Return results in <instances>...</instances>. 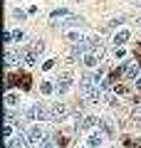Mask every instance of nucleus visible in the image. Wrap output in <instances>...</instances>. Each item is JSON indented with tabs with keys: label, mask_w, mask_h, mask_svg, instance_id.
<instances>
[{
	"label": "nucleus",
	"mask_w": 141,
	"mask_h": 148,
	"mask_svg": "<svg viewBox=\"0 0 141 148\" xmlns=\"http://www.w3.org/2000/svg\"><path fill=\"white\" fill-rule=\"evenodd\" d=\"M129 37H131V32H129V30L116 32V35H114V45H116V47H121V45H126V42H129Z\"/></svg>",
	"instance_id": "6"
},
{
	"label": "nucleus",
	"mask_w": 141,
	"mask_h": 148,
	"mask_svg": "<svg viewBox=\"0 0 141 148\" xmlns=\"http://www.w3.org/2000/svg\"><path fill=\"white\" fill-rule=\"evenodd\" d=\"M114 54H116V57H124L126 52H124V47H116V49H114Z\"/></svg>",
	"instance_id": "25"
},
{
	"label": "nucleus",
	"mask_w": 141,
	"mask_h": 148,
	"mask_svg": "<svg viewBox=\"0 0 141 148\" xmlns=\"http://www.w3.org/2000/svg\"><path fill=\"white\" fill-rule=\"evenodd\" d=\"M69 86H72V74H62L57 79V91L64 94V91H69Z\"/></svg>",
	"instance_id": "3"
},
{
	"label": "nucleus",
	"mask_w": 141,
	"mask_h": 148,
	"mask_svg": "<svg viewBox=\"0 0 141 148\" xmlns=\"http://www.w3.org/2000/svg\"><path fill=\"white\" fill-rule=\"evenodd\" d=\"M139 25H141V20H139Z\"/></svg>",
	"instance_id": "30"
},
{
	"label": "nucleus",
	"mask_w": 141,
	"mask_h": 148,
	"mask_svg": "<svg viewBox=\"0 0 141 148\" xmlns=\"http://www.w3.org/2000/svg\"><path fill=\"white\" fill-rule=\"evenodd\" d=\"M67 40H69V42H82V35H79V32H69Z\"/></svg>",
	"instance_id": "17"
},
{
	"label": "nucleus",
	"mask_w": 141,
	"mask_h": 148,
	"mask_svg": "<svg viewBox=\"0 0 141 148\" xmlns=\"http://www.w3.org/2000/svg\"><path fill=\"white\" fill-rule=\"evenodd\" d=\"M79 25H82V17H77V15H69L59 22V27H79Z\"/></svg>",
	"instance_id": "7"
},
{
	"label": "nucleus",
	"mask_w": 141,
	"mask_h": 148,
	"mask_svg": "<svg viewBox=\"0 0 141 148\" xmlns=\"http://www.w3.org/2000/svg\"><path fill=\"white\" fill-rule=\"evenodd\" d=\"M12 40H15V42H22V40H25V32H22V30H15V32H12Z\"/></svg>",
	"instance_id": "18"
},
{
	"label": "nucleus",
	"mask_w": 141,
	"mask_h": 148,
	"mask_svg": "<svg viewBox=\"0 0 141 148\" xmlns=\"http://www.w3.org/2000/svg\"><path fill=\"white\" fill-rule=\"evenodd\" d=\"M97 123H99V121H97L94 116H87L84 121H77V126H74V128H77V131H79V128H94Z\"/></svg>",
	"instance_id": "9"
},
{
	"label": "nucleus",
	"mask_w": 141,
	"mask_h": 148,
	"mask_svg": "<svg viewBox=\"0 0 141 148\" xmlns=\"http://www.w3.org/2000/svg\"><path fill=\"white\" fill-rule=\"evenodd\" d=\"M139 146H141V141H139Z\"/></svg>",
	"instance_id": "29"
},
{
	"label": "nucleus",
	"mask_w": 141,
	"mask_h": 148,
	"mask_svg": "<svg viewBox=\"0 0 141 148\" xmlns=\"http://www.w3.org/2000/svg\"><path fill=\"white\" fill-rule=\"evenodd\" d=\"M17 86H22V91H30V89H32L30 77H27V74H22V77H20V84H17Z\"/></svg>",
	"instance_id": "15"
},
{
	"label": "nucleus",
	"mask_w": 141,
	"mask_h": 148,
	"mask_svg": "<svg viewBox=\"0 0 141 148\" xmlns=\"http://www.w3.org/2000/svg\"><path fill=\"white\" fill-rule=\"evenodd\" d=\"M3 42H5V45L12 42V32H5V35H3Z\"/></svg>",
	"instance_id": "23"
},
{
	"label": "nucleus",
	"mask_w": 141,
	"mask_h": 148,
	"mask_svg": "<svg viewBox=\"0 0 141 148\" xmlns=\"http://www.w3.org/2000/svg\"><path fill=\"white\" fill-rule=\"evenodd\" d=\"M17 101H20V96H17V94H12V91H8V94H5V106H8V109L17 106Z\"/></svg>",
	"instance_id": "12"
},
{
	"label": "nucleus",
	"mask_w": 141,
	"mask_h": 148,
	"mask_svg": "<svg viewBox=\"0 0 141 148\" xmlns=\"http://www.w3.org/2000/svg\"><path fill=\"white\" fill-rule=\"evenodd\" d=\"M102 141H104V136H102V133H92V136L87 138V148H99Z\"/></svg>",
	"instance_id": "8"
},
{
	"label": "nucleus",
	"mask_w": 141,
	"mask_h": 148,
	"mask_svg": "<svg viewBox=\"0 0 141 148\" xmlns=\"http://www.w3.org/2000/svg\"><path fill=\"white\" fill-rule=\"evenodd\" d=\"M27 138H30V143H42L45 141V131H42L40 126H32L30 133H27Z\"/></svg>",
	"instance_id": "4"
},
{
	"label": "nucleus",
	"mask_w": 141,
	"mask_h": 148,
	"mask_svg": "<svg viewBox=\"0 0 141 148\" xmlns=\"http://www.w3.org/2000/svg\"><path fill=\"white\" fill-rule=\"evenodd\" d=\"M30 47H32V52H35L37 57H40V54L45 52V42H42V40H32V45H30Z\"/></svg>",
	"instance_id": "13"
},
{
	"label": "nucleus",
	"mask_w": 141,
	"mask_h": 148,
	"mask_svg": "<svg viewBox=\"0 0 141 148\" xmlns=\"http://www.w3.org/2000/svg\"><path fill=\"white\" fill-rule=\"evenodd\" d=\"M64 17H69V10H67V8H59V10H52V12H50V22H52V25H57V20L62 22Z\"/></svg>",
	"instance_id": "5"
},
{
	"label": "nucleus",
	"mask_w": 141,
	"mask_h": 148,
	"mask_svg": "<svg viewBox=\"0 0 141 148\" xmlns=\"http://www.w3.org/2000/svg\"><path fill=\"white\" fill-rule=\"evenodd\" d=\"M136 59H139V64H141V45L136 47Z\"/></svg>",
	"instance_id": "26"
},
{
	"label": "nucleus",
	"mask_w": 141,
	"mask_h": 148,
	"mask_svg": "<svg viewBox=\"0 0 141 148\" xmlns=\"http://www.w3.org/2000/svg\"><path fill=\"white\" fill-rule=\"evenodd\" d=\"M15 62H20V54L12 52V49H8V52H5V67H12Z\"/></svg>",
	"instance_id": "10"
},
{
	"label": "nucleus",
	"mask_w": 141,
	"mask_h": 148,
	"mask_svg": "<svg viewBox=\"0 0 141 148\" xmlns=\"http://www.w3.org/2000/svg\"><path fill=\"white\" fill-rule=\"evenodd\" d=\"M82 64H84V67H89V69H92V67H97V54L87 52V54L82 57Z\"/></svg>",
	"instance_id": "11"
},
{
	"label": "nucleus",
	"mask_w": 141,
	"mask_h": 148,
	"mask_svg": "<svg viewBox=\"0 0 141 148\" xmlns=\"http://www.w3.org/2000/svg\"><path fill=\"white\" fill-rule=\"evenodd\" d=\"M12 17H15V20H25L27 12H25V10H12Z\"/></svg>",
	"instance_id": "19"
},
{
	"label": "nucleus",
	"mask_w": 141,
	"mask_h": 148,
	"mask_svg": "<svg viewBox=\"0 0 141 148\" xmlns=\"http://www.w3.org/2000/svg\"><path fill=\"white\" fill-rule=\"evenodd\" d=\"M37 148H55V141H50V138H45L42 143H37Z\"/></svg>",
	"instance_id": "20"
},
{
	"label": "nucleus",
	"mask_w": 141,
	"mask_h": 148,
	"mask_svg": "<svg viewBox=\"0 0 141 148\" xmlns=\"http://www.w3.org/2000/svg\"><path fill=\"white\" fill-rule=\"evenodd\" d=\"M10 136H12V128H10V123H5V138L10 141Z\"/></svg>",
	"instance_id": "24"
},
{
	"label": "nucleus",
	"mask_w": 141,
	"mask_h": 148,
	"mask_svg": "<svg viewBox=\"0 0 141 148\" xmlns=\"http://www.w3.org/2000/svg\"><path fill=\"white\" fill-rule=\"evenodd\" d=\"M136 89H139V94H141V79H139V82H136Z\"/></svg>",
	"instance_id": "27"
},
{
	"label": "nucleus",
	"mask_w": 141,
	"mask_h": 148,
	"mask_svg": "<svg viewBox=\"0 0 141 148\" xmlns=\"http://www.w3.org/2000/svg\"><path fill=\"white\" fill-rule=\"evenodd\" d=\"M104 101H106L109 106H114V104H116V96H114V94H106V96H104Z\"/></svg>",
	"instance_id": "22"
},
{
	"label": "nucleus",
	"mask_w": 141,
	"mask_h": 148,
	"mask_svg": "<svg viewBox=\"0 0 141 148\" xmlns=\"http://www.w3.org/2000/svg\"><path fill=\"white\" fill-rule=\"evenodd\" d=\"M67 116H69L67 104H52V109H50V119H52L55 123H62Z\"/></svg>",
	"instance_id": "2"
},
{
	"label": "nucleus",
	"mask_w": 141,
	"mask_h": 148,
	"mask_svg": "<svg viewBox=\"0 0 141 148\" xmlns=\"http://www.w3.org/2000/svg\"><path fill=\"white\" fill-rule=\"evenodd\" d=\"M99 126H102V131H104L106 136H111V133H114V131H111V126H109V121H99Z\"/></svg>",
	"instance_id": "16"
},
{
	"label": "nucleus",
	"mask_w": 141,
	"mask_h": 148,
	"mask_svg": "<svg viewBox=\"0 0 141 148\" xmlns=\"http://www.w3.org/2000/svg\"><path fill=\"white\" fill-rule=\"evenodd\" d=\"M55 64H57V62H55V59H47V62H42V69H45V72H47V69H52Z\"/></svg>",
	"instance_id": "21"
},
{
	"label": "nucleus",
	"mask_w": 141,
	"mask_h": 148,
	"mask_svg": "<svg viewBox=\"0 0 141 148\" xmlns=\"http://www.w3.org/2000/svg\"><path fill=\"white\" fill-rule=\"evenodd\" d=\"M139 121H141V111H139Z\"/></svg>",
	"instance_id": "28"
},
{
	"label": "nucleus",
	"mask_w": 141,
	"mask_h": 148,
	"mask_svg": "<svg viewBox=\"0 0 141 148\" xmlns=\"http://www.w3.org/2000/svg\"><path fill=\"white\" fill-rule=\"evenodd\" d=\"M55 89H57V86H55L52 82H42V84H40V91H42V94H52Z\"/></svg>",
	"instance_id": "14"
},
{
	"label": "nucleus",
	"mask_w": 141,
	"mask_h": 148,
	"mask_svg": "<svg viewBox=\"0 0 141 148\" xmlns=\"http://www.w3.org/2000/svg\"><path fill=\"white\" fill-rule=\"evenodd\" d=\"M27 119H35V121H42V119H50V111H47L45 104H32L30 109L25 111Z\"/></svg>",
	"instance_id": "1"
}]
</instances>
